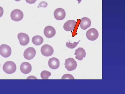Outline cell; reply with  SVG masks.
Returning <instances> with one entry per match:
<instances>
[{
    "label": "cell",
    "mask_w": 125,
    "mask_h": 94,
    "mask_svg": "<svg viewBox=\"0 0 125 94\" xmlns=\"http://www.w3.org/2000/svg\"><path fill=\"white\" fill-rule=\"evenodd\" d=\"M36 54V51L33 47L28 48L24 53V58L27 60H30L34 57Z\"/></svg>",
    "instance_id": "obj_7"
},
{
    "label": "cell",
    "mask_w": 125,
    "mask_h": 94,
    "mask_svg": "<svg viewBox=\"0 0 125 94\" xmlns=\"http://www.w3.org/2000/svg\"><path fill=\"white\" fill-rule=\"evenodd\" d=\"M24 14L22 11L18 9L14 10L10 14V18L14 21H20L22 20Z\"/></svg>",
    "instance_id": "obj_3"
},
{
    "label": "cell",
    "mask_w": 125,
    "mask_h": 94,
    "mask_svg": "<svg viewBox=\"0 0 125 94\" xmlns=\"http://www.w3.org/2000/svg\"><path fill=\"white\" fill-rule=\"evenodd\" d=\"M76 0L78 1V3H79V4H80V2H81L82 0Z\"/></svg>",
    "instance_id": "obj_23"
},
{
    "label": "cell",
    "mask_w": 125,
    "mask_h": 94,
    "mask_svg": "<svg viewBox=\"0 0 125 94\" xmlns=\"http://www.w3.org/2000/svg\"><path fill=\"white\" fill-rule=\"evenodd\" d=\"M51 75V73L46 70L43 71L41 74V78L43 80H48L49 76Z\"/></svg>",
    "instance_id": "obj_17"
},
{
    "label": "cell",
    "mask_w": 125,
    "mask_h": 94,
    "mask_svg": "<svg viewBox=\"0 0 125 94\" xmlns=\"http://www.w3.org/2000/svg\"><path fill=\"white\" fill-rule=\"evenodd\" d=\"M74 55L76 56L75 58L79 60H82L86 56L85 49L82 47H79L75 50Z\"/></svg>",
    "instance_id": "obj_15"
},
{
    "label": "cell",
    "mask_w": 125,
    "mask_h": 94,
    "mask_svg": "<svg viewBox=\"0 0 125 94\" xmlns=\"http://www.w3.org/2000/svg\"><path fill=\"white\" fill-rule=\"evenodd\" d=\"M56 30L54 27L51 26H47L44 29V34L47 38H51L55 36Z\"/></svg>",
    "instance_id": "obj_10"
},
{
    "label": "cell",
    "mask_w": 125,
    "mask_h": 94,
    "mask_svg": "<svg viewBox=\"0 0 125 94\" xmlns=\"http://www.w3.org/2000/svg\"><path fill=\"white\" fill-rule=\"evenodd\" d=\"M4 14V9L2 7L0 6V18L2 17Z\"/></svg>",
    "instance_id": "obj_22"
},
{
    "label": "cell",
    "mask_w": 125,
    "mask_h": 94,
    "mask_svg": "<svg viewBox=\"0 0 125 94\" xmlns=\"http://www.w3.org/2000/svg\"><path fill=\"white\" fill-rule=\"evenodd\" d=\"M37 0H25L27 3L29 4H33L36 2Z\"/></svg>",
    "instance_id": "obj_21"
},
{
    "label": "cell",
    "mask_w": 125,
    "mask_h": 94,
    "mask_svg": "<svg viewBox=\"0 0 125 94\" xmlns=\"http://www.w3.org/2000/svg\"></svg>",
    "instance_id": "obj_25"
},
{
    "label": "cell",
    "mask_w": 125,
    "mask_h": 94,
    "mask_svg": "<svg viewBox=\"0 0 125 94\" xmlns=\"http://www.w3.org/2000/svg\"><path fill=\"white\" fill-rule=\"evenodd\" d=\"M54 16L56 20H63L65 17V11L62 8L57 9L54 12Z\"/></svg>",
    "instance_id": "obj_8"
},
{
    "label": "cell",
    "mask_w": 125,
    "mask_h": 94,
    "mask_svg": "<svg viewBox=\"0 0 125 94\" xmlns=\"http://www.w3.org/2000/svg\"><path fill=\"white\" fill-rule=\"evenodd\" d=\"M47 5L48 3L47 2L43 1L40 2L38 7V8H39V7H44V8H46V7L47 6Z\"/></svg>",
    "instance_id": "obj_20"
},
{
    "label": "cell",
    "mask_w": 125,
    "mask_h": 94,
    "mask_svg": "<svg viewBox=\"0 0 125 94\" xmlns=\"http://www.w3.org/2000/svg\"><path fill=\"white\" fill-rule=\"evenodd\" d=\"M48 65L49 67L52 70L58 69L60 67V61L56 58H52L48 61Z\"/></svg>",
    "instance_id": "obj_13"
},
{
    "label": "cell",
    "mask_w": 125,
    "mask_h": 94,
    "mask_svg": "<svg viewBox=\"0 0 125 94\" xmlns=\"http://www.w3.org/2000/svg\"><path fill=\"white\" fill-rule=\"evenodd\" d=\"M18 37L21 45L25 46L28 45L29 42V37L27 34L24 33H20L18 34Z\"/></svg>",
    "instance_id": "obj_9"
},
{
    "label": "cell",
    "mask_w": 125,
    "mask_h": 94,
    "mask_svg": "<svg viewBox=\"0 0 125 94\" xmlns=\"http://www.w3.org/2000/svg\"><path fill=\"white\" fill-rule=\"evenodd\" d=\"M15 0L16 1H20V0Z\"/></svg>",
    "instance_id": "obj_24"
},
{
    "label": "cell",
    "mask_w": 125,
    "mask_h": 94,
    "mask_svg": "<svg viewBox=\"0 0 125 94\" xmlns=\"http://www.w3.org/2000/svg\"><path fill=\"white\" fill-rule=\"evenodd\" d=\"M54 49L51 46L47 44L43 45L41 48V52L43 56L50 57L54 53Z\"/></svg>",
    "instance_id": "obj_6"
},
{
    "label": "cell",
    "mask_w": 125,
    "mask_h": 94,
    "mask_svg": "<svg viewBox=\"0 0 125 94\" xmlns=\"http://www.w3.org/2000/svg\"><path fill=\"white\" fill-rule=\"evenodd\" d=\"M32 41L34 45L39 46L42 44L43 43V39L42 36L37 35L34 36L32 38Z\"/></svg>",
    "instance_id": "obj_16"
},
{
    "label": "cell",
    "mask_w": 125,
    "mask_h": 94,
    "mask_svg": "<svg viewBox=\"0 0 125 94\" xmlns=\"http://www.w3.org/2000/svg\"><path fill=\"white\" fill-rule=\"evenodd\" d=\"M62 80H66V79H68V80H74V77L71 75V74H65L63 76H62Z\"/></svg>",
    "instance_id": "obj_19"
},
{
    "label": "cell",
    "mask_w": 125,
    "mask_h": 94,
    "mask_svg": "<svg viewBox=\"0 0 125 94\" xmlns=\"http://www.w3.org/2000/svg\"><path fill=\"white\" fill-rule=\"evenodd\" d=\"M11 54V48L9 45L3 44L0 46V54L3 57H9Z\"/></svg>",
    "instance_id": "obj_4"
},
{
    "label": "cell",
    "mask_w": 125,
    "mask_h": 94,
    "mask_svg": "<svg viewBox=\"0 0 125 94\" xmlns=\"http://www.w3.org/2000/svg\"><path fill=\"white\" fill-rule=\"evenodd\" d=\"M92 22L89 18L83 17L81 20L79 25L82 29L85 30L91 26Z\"/></svg>",
    "instance_id": "obj_11"
},
{
    "label": "cell",
    "mask_w": 125,
    "mask_h": 94,
    "mask_svg": "<svg viewBox=\"0 0 125 94\" xmlns=\"http://www.w3.org/2000/svg\"><path fill=\"white\" fill-rule=\"evenodd\" d=\"M99 36L98 31L96 29L92 28L87 31L86 37L88 40L94 41L98 38Z\"/></svg>",
    "instance_id": "obj_5"
},
{
    "label": "cell",
    "mask_w": 125,
    "mask_h": 94,
    "mask_svg": "<svg viewBox=\"0 0 125 94\" xmlns=\"http://www.w3.org/2000/svg\"><path fill=\"white\" fill-rule=\"evenodd\" d=\"M20 69L21 71L23 74H28L31 71L32 66L29 63L23 62L21 65Z\"/></svg>",
    "instance_id": "obj_14"
},
{
    "label": "cell",
    "mask_w": 125,
    "mask_h": 94,
    "mask_svg": "<svg viewBox=\"0 0 125 94\" xmlns=\"http://www.w3.org/2000/svg\"><path fill=\"white\" fill-rule=\"evenodd\" d=\"M76 22L74 20H68L63 25L64 29L66 31H73L76 24Z\"/></svg>",
    "instance_id": "obj_12"
},
{
    "label": "cell",
    "mask_w": 125,
    "mask_h": 94,
    "mask_svg": "<svg viewBox=\"0 0 125 94\" xmlns=\"http://www.w3.org/2000/svg\"><path fill=\"white\" fill-rule=\"evenodd\" d=\"M80 40H79L78 42H74L73 43H71L70 41H69V42H67L66 43V45L67 48L70 49H73L75 48L78 45V44L79 43Z\"/></svg>",
    "instance_id": "obj_18"
},
{
    "label": "cell",
    "mask_w": 125,
    "mask_h": 94,
    "mask_svg": "<svg viewBox=\"0 0 125 94\" xmlns=\"http://www.w3.org/2000/svg\"><path fill=\"white\" fill-rule=\"evenodd\" d=\"M16 69V65L15 63L11 61L6 62L3 65V70L7 74H13L15 72Z\"/></svg>",
    "instance_id": "obj_1"
},
{
    "label": "cell",
    "mask_w": 125,
    "mask_h": 94,
    "mask_svg": "<svg viewBox=\"0 0 125 94\" xmlns=\"http://www.w3.org/2000/svg\"><path fill=\"white\" fill-rule=\"evenodd\" d=\"M65 68L69 71H72L76 69L77 66V62L73 58H69L65 61Z\"/></svg>",
    "instance_id": "obj_2"
}]
</instances>
